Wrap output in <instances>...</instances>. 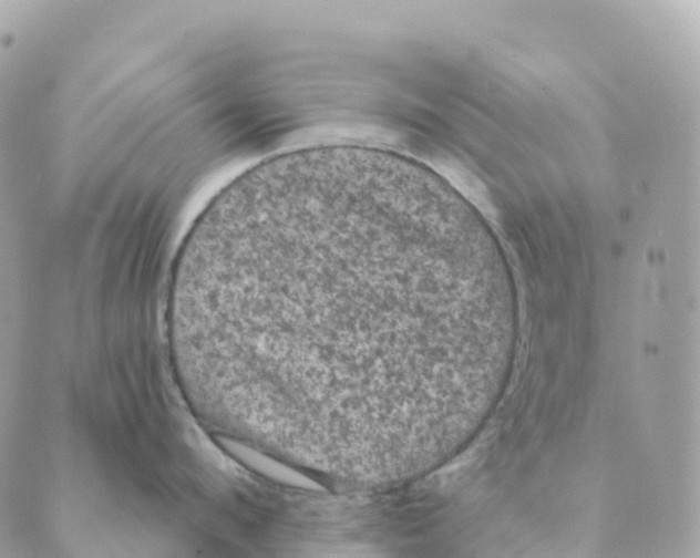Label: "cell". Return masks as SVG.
I'll return each mask as SVG.
<instances>
[{"label": "cell", "mask_w": 700, "mask_h": 558, "mask_svg": "<svg viewBox=\"0 0 700 558\" xmlns=\"http://www.w3.org/2000/svg\"><path fill=\"white\" fill-rule=\"evenodd\" d=\"M511 268L478 211L391 149L272 155L193 223L169 291L223 427L334 484L430 468L486 382Z\"/></svg>", "instance_id": "6da1fadb"}]
</instances>
